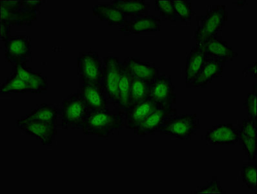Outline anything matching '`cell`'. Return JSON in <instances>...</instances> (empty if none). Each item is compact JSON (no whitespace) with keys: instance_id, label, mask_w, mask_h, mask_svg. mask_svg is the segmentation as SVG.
Masks as SVG:
<instances>
[{"instance_id":"cell-1","label":"cell","mask_w":257,"mask_h":194,"mask_svg":"<svg viewBox=\"0 0 257 194\" xmlns=\"http://www.w3.org/2000/svg\"><path fill=\"white\" fill-rule=\"evenodd\" d=\"M123 116V113L119 110L116 112L109 110L91 111L81 130L85 135L107 138L115 131L121 129L125 125Z\"/></svg>"},{"instance_id":"cell-2","label":"cell","mask_w":257,"mask_h":194,"mask_svg":"<svg viewBox=\"0 0 257 194\" xmlns=\"http://www.w3.org/2000/svg\"><path fill=\"white\" fill-rule=\"evenodd\" d=\"M42 2L1 1V23L31 26L37 21Z\"/></svg>"},{"instance_id":"cell-3","label":"cell","mask_w":257,"mask_h":194,"mask_svg":"<svg viewBox=\"0 0 257 194\" xmlns=\"http://www.w3.org/2000/svg\"><path fill=\"white\" fill-rule=\"evenodd\" d=\"M228 13L225 5L207 6L206 15L198 16L197 26L195 32L197 43L204 42L217 34L225 26Z\"/></svg>"},{"instance_id":"cell-4","label":"cell","mask_w":257,"mask_h":194,"mask_svg":"<svg viewBox=\"0 0 257 194\" xmlns=\"http://www.w3.org/2000/svg\"><path fill=\"white\" fill-rule=\"evenodd\" d=\"M90 112L80 91L71 94L62 103L63 129H81Z\"/></svg>"},{"instance_id":"cell-5","label":"cell","mask_w":257,"mask_h":194,"mask_svg":"<svg viewBox=\"0 0 257 194\" xmlns=\"http://www.w3.org/2000/svg\"><path fill=\"white\" fill-rule=\"evenodd\" d=\"M200 126L197 114H177L166 119L158 132L178 139L189 140L199 130Z\"/></svg>"},{"instance_id":"cell-6","label":"cell","mask_w":257,"mask_h":194,"mask_svg":"<svg viewBox=\"0 0 257 194\" xmlns=\"http://www.w3.org/2000/svg\"><path fill=\"white\" fill-rule=\"evenodd\" d=\"M78 70L81 82L102 83L103 62L97 52L80 53L78 58Z\"/></svg>"},{"instance_id":"cell-7","label":"cell","mask_w":257,"mask_h":194,"mask_svg":"<svg viewBox=\"0 0 257 194\" xmlns=\"http://www.w3.org/2000/svg\"><path fill=\"white\" fill-rule=\"evenodd\" d=\"M148 99L159 107H173L177 101V93L170 76L160 74L150 85Z\"/></svg>"},{"instance_id":"cell-8","label":"cell","mask_w":257,"mask_h":194,"mask_svg":"<svg viewBox=\"0 0 257 194\" xmlns=\"http://www.w3.org/2000/svg\"><path fill=\"white\" fill-rule=\"evenodd\" d=\"M17 126L20 130L23 131L26 134L35 137L38 141H41L44 146H51L57 133L56 123L37 120H27L23 117L17 119Z\"/></svg>"},{"instance_id":"cell-9","label":"cell","mask_w":257,"mask_h":194,"mask_svg":"<svg viewBox=\"0 0 257 194\" xmlns=\"http://www.w3.org/2000/svg\"><path fill=\"white\" fill-rule=\"evenodd\" d=\"M121 62L116 56H109L103 58L102 84L108 101L117 105Z\"/></svg>"},{"instance_id":"cell-10","label":"cell","mask_w":257,"mask_h":194,"mask_svg":"<svg viewBox=\"0 0 257 194\" xmlns=\"http://www.w3.org/2000/svg\"><path fill=\"white\" fill-rule=\"evenodd\" d=\"M5 56L12 64H26L31 56V40L29 36L11 37L5 42Z\"/></svg>"},{"instance_id":"cell-11","label":"cell","mask_w":257,"mask_h":194,"mask_svg":"<svg viewBox=\"0 0 257 194\" xmlns=\"http://www.w3.org/2000/svg\"><path fill=\"white\" fill-rule=\"evenodd\" d=\"M177 114V109L173 107H158L140 124L134 133L141 137L154 134L159 132L160 127L166 119Z\"/></svg>"},{"instance_id":"cell-12","label":"cell","mask_w":257,"mask_h":194,"mask_svg":"<svg viewBox=\"0 0 257 194\" xmlns=\"http://www.w3.org/2000/svg\"><path fill=\"white\" fill-rule=\"evenodd\" d=\"M197 44L202 45L207 57L225 64L233 61L234 58L238 56V53L233 50L232 47L229 46L227 42L224 41L218 33L204 42Z\"/></svg>"},{"instance_id":"cell-13","label":"cell","mask_w":257,"mask_h":194,"mask_svg":"<svg viewBox=\"0 0 257 194\" xmlns=\"http://www.w3.org/2000/svg\"><path fill=\"white\" fill-rule=\"evenodd\" d=\"M204 139L212 145H234L240 140V134L233 124H218L207 131Z\"/></svg>"},{"instance_id":"cell-14","label":"cell","mask_w":257,"mask_h":194,"mask_svg":"<svg viewBox=\"0 0 257 194\" xmlns=\"http://www.w3.org/2000/svg\"><path fill=\"white\" fill-rule=\"evenodd\" d=\"M80 92L90 111L109 110L108 99L102 83L82 82Z\"/></svg>"},{"instance_id":"cell-15","label":"cell","mask_w":257,"mask_h":194,"mask_svg":"<svg viewBox=\"0 0 257 194\" xmlns=\"http://www.w3.org/2000/svg\"><path fill=\"white\" fill-rule=\"evenodd\" d=\"M161 20L153 15H145L126 20L119 28L121 32L128 35H140L145 33H155L161 31Z\"/></svg>"},{"instance_id":"cell-16","label":"cell","mask_w":257,"mask_h":194,"mask_svg":"<svg viewBox=\"0 0 257 194\" xmlns=\"http://www.w3.org/2000/svg\"><path fill=\"white\" fill-rule=\"evenodd\" d=\"M225 66V63L209 58L197 77L188 87H206L207 84L213 82L214 79L222 76Z\"/></svg>"},{"instance_id":"cell-17","label":"cell","mask_w":257,"mask_h":194,"mask_svg":"<svg viewBox=\"0 0 257 194\" xmlns=\"http://www.w3.org/2000/svg\"><path fill=\"white\" fill-rule=\"evenodd\" d=\"M132 75L151 84L161 74L154 64L136 58H127L123 62Z\"/></svg>"},{"instance_id":"cell-18","label":"cell","mask_w":257,"mask_h":194,"mask_svg":"<svg viewBox=\"0 0 257 194\" xmlns=\"http://www.w3.org/2000/svg\"><path fill=\"white\" fill-rule=\"evenodd\" d=\"M11 74L18 76L28 83L34 92L40 93L47 91L48 83L46 76H43L41 73L38 72L33 71L26 64L15 65Z\"/></svg>"},{"instance_id":"cell-19","label":"cell","mask_w":257,"mask_h":194,"mask_svg":"<svg viewBox=\"0 0 257 194\" xmlns=\"http://www.w3.org/2000/svg\"><path fill=\"white\" fill-rule=\"evenodd\" d=\"M204 49L200 44L193 47L186 58V82L187 86L197 77L200 70L208 59Z\"/></svg>"},{"instance_id":"cell-20","label":"cell","mask_w":257,"mask_h":194,"mask_svg":"<svg viewBox=\"0 0 257 194\" xmlns=\"http://www.w3.org/2000/svg\"><path fill=\"white\" fill-rule=\"evenodd\" d=\"M158 107H159V106L148 99L134 107L128 108L124 112L125 128L135 130L146 117Z\"/></svg>"},{"instance_id":"cell-21","label":"cell","mask_w":257,"mask_h":194,"mask_svg":"<svg viewBox=\"0 0 257 194\" xmlns=\"http://www.w3.org/2000/svg\"><path fill=\"white\" fill-rule=\"evenodd\" d=\"M92 15L101 21L108 22L110 26H121L127 20V17L120 11L110 5H99L93 7Z\"/></svg>"},{"instance_id":"cell-22","label":"cell","mask_w":257,"mask_h":194,"mask_svg":"<svg viewBox=\"0 0 257 194\" xmlns=\"http://www.w3.org/2000/svg\"><path fill=\"white\" fill-rule=\"evenodd\" d=\"M126 17L135 18L148 15L150 5L145 0H114L110 3Z\"/></svg>"},{"instance_id":"cell-23","label":"cell","mask_w":257,"mask_h":194,"mask_svg":"<svg viewBox=\"0 0 257 194\" xmlns=\"http://www.w3.org/2000/svg\"><path fill=\"white\" fill-rule=\"evenodd\" d=\"M132 76L130 69L123 64V62L121 63L118 84V99L116 106H118V110L123 112V114L128 107Z\"/></svg>"},{"instance_id":"cell-24","label":"cell","mask_w":257,"mask_h":194,"mask_svg":"<svg viewBox=\"0 0 257 194\" xmlns=\"http://www.w3.org/2000/svg\"><path fill=\"white\" fill-rule=\"evenodd\" d=\"M150 85L149 83L132 76L127 109L148 99Z\"/></svg>"},{"instance_id":"cell-25","label":"cell","mask_w":257,"mask_h":194,"mask_svg":"<svg viewBox=\"0 0 257 194\" xmlns=\"http://www.w3.org/2000/svg\"><path fill=\"white\" fill-rule=\"evenodd\" d=\"M58 114L59 112L58 109L53 106L42 104L26 116L22 117L27 120H37L56 123Z\"/></svg>"},{"instance_id":"cell-26","label":"cell","mask_w":257,"mask_h":194,"mask_svg":"<svg viewBox=\"0 0 257 194\" xmlns=\"http://www.w3.org/2000/svg\"><path fill=\"white\" fill-rule=\"evenodd\" d=\"M25 92H34L31 87L21 78L11 74L10 78L2 84L0 89V93H25Z\"/></svg>"},{"instance_id":"cell-27","label":"cell","mask_w":257,"mask_h":194,"mask_svg":"<svg viewBox=\"0 0 257 194\" xmlns=\"http://www.w3.org/2000/svg\"><path fill=\"white\" fill-rule=\"evenodd\" d=\"M178 20L184 23L189 24L195 12L192 10L191 0H173Z\"/></svg>"},{"instance_id":"cell-28","label":"cell","mask_w":257,"mask_h":194,"mask_svg":"<svg viewBox=\"0 0 257 194\" xmlns=\"http://www.w3.org/2000/svg\"><path fill=\"white\" fill-rule=\"evenodd\" d=\"M155 9L164 20L175 22L178 20L173 0L170 1H155Z\"/></svg>"},{"instance_id":"cell-29","label":"cell","mask_w":257,"mask_h":194,"mask_svg":"<svg viewBox=\"0 0 257 194\" xmlns=\"http://www.w3.org/2000/svg\"><path fill=\"white\" fill-rule=\"evenodd\" d=\"M256 165L243 166L242 171L243 182L247 188L252 191H256Z\"/></svg>"},{"instance_id":"cell-30","label":"cell","mask_w":257,"mask_h":194,"mask_svg":"<svg viewBox=\"0 0 257 194\" xmlns=\"http://www.w3.org/2000/svg\"><path fill=\"white\" fill-rule=\"evenodd\" d=\"M239 134H240L239 141H240L241 144L242 145L245 155L247 156L249 161H255L257 154V139L250 138L240 132Z\"/></svg>"},{"instance_id":"cell-31","label":"cell","mask_w":257,"mask_h":194,"mask_svg":"<svg viewBox=\"0 0 257 194\" xmlns=\"http://www.w3.org/2000/svg\"><path fill=\"white\" fill-rule=\"evenodd\" d=\"M256 93L257 88L255 83L252 88V92L247 94V98L243 103V107L247 110L248 117L255 122L257 120Z\"/></svg>"},{"instance_id":"cell-32","label":"cell","mask_w":257,"mask_h":194,"mask_svg":"<svg viewBox=\"0 0 257 194\" xmlns=\"http://www.w3.org/2000/svg\"><path fill=\"white\" fill-rule=\"evenodd\" d=\"M239 132L250 138L257 139V122L248 118L243 121L242 125H239Z\"/></svg>"},{"instance_id":"cell-33","label":"cell","mask_w":257,"mask_h":194,"mask_svg":"<svg viewBox=\"0 0 257 194\" xmlns=\"http://www.w3.org/2000/svg\"><path fill=\"white\" fill-rule=\"evenodd\" d=\"M223 191L220 182L217 180H211L206 186L200 187L195 193H222Z\"/></svg>"},{"instance_id":"cell-34","label":"cell","mask_w":257,"mask_h":194,"mask_svg":"<svg viewBox=\"0 0 257 194\" xmlns=\"http://www.w3.org/2000/svg\"><path fill=\"white\" fill-rule=\"evenodd\" d=\"M11 37V26L5 23H1L0 38L2 42L5 43Z\"/></svg>"}]
</instances>
